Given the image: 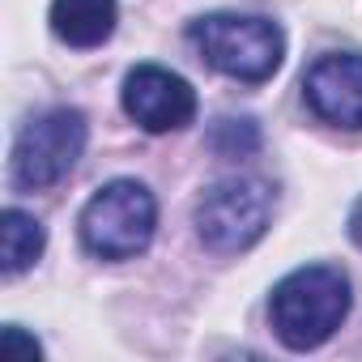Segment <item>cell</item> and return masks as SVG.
I'll use <instances>...</instances> for the list:
<instances>
[{
  "instance_id": "9",
  "label": "cell",
  "mask_w": 362,
  "mask_h": 362,
  "mask_svg": "<svg viewBox=\"0 0 362 362\" xmlns=\"http://www.w3.org/2000/svg\"><path fill=\"white\" fill-rule=\"evenodd\" d=\"M43 222L26 209H5L0 214V273L5 277H18L26 273L39 256H43Z\"/></svg>"
},
{
  "instance_id": "8",
  "label": "cell",
  "mask_w": 362,
  "mask_h": 362,
  "mask_svg": "<svg viewBox=\"0 0 362 362\" xmlns=\"http://www.w3.org/2000/svg\"><path fill=\"white\" fill-rule=\"evenodd\" d=\"M115 0H52V35L69 47H103L115 35Z\"/></svg>"
},
{
  "instance_id": "10",
  "label": "cell",
  "mask_w": 362,
  "mask_h": 362,
  "mask_svg": "<svg viewBox=\"0 0 362 362\" xmlns=\"http://www.w3.org/2000/svg\"><path fill=\"white\" fill-rule=\"evenodd\" d=\"M214 149L222 158H247L260 149V128L256 119H218L214 128Z\"/></svg>"
},
{
  "instance_id": "3",
  "label": "cell",
  "mask_w": 362,
  "mask_h": 362,
  "mask_svg": "<svg viewBox=\"0 0 362 362\" xmlns=\"http://www.w3.org/2000/svg\"><path fill=\"white\" fill-rule=\"evenodd\" d=\"M81 243L98 260H132L149 247L158 226V201L136 179H111L81 209Z\"/></svg>"
},
{
  "instance_id": "4",
  "label": "cell",
  "mask_w": 362,
  "mask_h": 362,
  "mask_svg": "<svg viewBox=\"0 0 362 362\" xmlns=\"http://www.w3.org/2000/svg\"><path fill=\"white\" fill-rule=\"evenodd\" d=\"M81 149H86V115L77 107H52L35 115L13 141V158H9L13 188L22 192L56 188L77 166Z\"/></svg>"
},
{
  "instance_id": "6",
  "label": "cell",
  "mask_w": 362,
  "mask_h": 362,
  "mask_svg": "<svg viewBox=\"0 0 362 362\" xmlns=\"http://www.w3.org/2000/svg\"><path fill=\"white\" fill-rule=\"evenodd\" d=\"M119 103L145 132H179L197 119V90L162 64H136L124 77Z\"/></svg>"
},
{
  "instance_id": "2",
  "label": "cell",
  "mask_w": 362,
  "mask_h": 362,
  "mask_svg": "<svg viewBox=\"0 0 362 362\" xmlns=\"http://www.w3.org/2000/svg\"><path fill=\"white\" fill-rule=\"evenodd\" d=\"M192 47L201 52V60L209 69H218L222 77L260 86L281 69L286 56V35L277 22L256 18V13H209L197 18L188 26Z\"/></svg>"
},
{
  "instance_id": "1",
  "label": "cell",
  "mask_w": 362,
  "mask_h": 362,
  "mask_svg": "<svg viewBox=\"0 0 362 362\" xmlns=\"http://www.w3.org/2000/svg\"><path fill=\"white\" fill-rule=\"evenodd\" d=\"M349 315V277L332 264H303L269 294V320L286 349L324 345Z\"/></svg>"
},
{
  "instance_id": "5",
  "label": "cell",
  "mask_w": 362,
  "mask_h": 362,
  "mask_svg": "<svg viewBox=\"0 0 362 362\" xmlns=\"http://www.w3.org/2000/svg\"><path fill=\"white\" fill-rule=\"evenodd\" d=\"M273 222V188L260 179H222L197 205V235L214 256H239L264 239Z\"/></svg>"
},
{
  "instance_id": "11",
  "label": "cell",
  "mask_w": 362,
  "mask_h": 362,
  "mask_svg": "<svg viewBox=\"0 0 362 362\" xmlns=\"http://www.w3.org/2000/svg\"><path fill=\"white\" fill-rule=\"evenodd\" d=\"M5 349H22V354H30V358H39V354H43V349H39V341L22 337V328H18V324H9V328H5Z\"/></svg>"
},
{
  "instance_id": "12",
  "label": "cell",
  "mask_w": 362,
  "mask_h": 362,
  "mask_svg": "<svg viewBox=\"0 0 362 362\" xmlns=\"http://www.w3.org/2000/svg\"><path fill=\"white\" fill-rule=\"evenodd\" d=\"M349 235H354V243L362 247V201L354 205V214H349Z\"/></svg>"
},
{
  "instance_id": "7",
  "label": "cell",
  "mask_w": 362,
  "mask_h": 362,
  "mask_svg": "<svg viewBox=\"0 0 362 362\" xmlns=\"http://www.w3.org/2000/svg\"><path fill=\"white\" fill-rule=\"evenodd\" d=\"M303 98L307 107L332 124V128H362V56L354 52H328L303 73Z\"/></svg>"
}]
</instances>
